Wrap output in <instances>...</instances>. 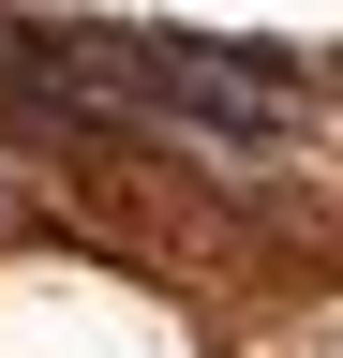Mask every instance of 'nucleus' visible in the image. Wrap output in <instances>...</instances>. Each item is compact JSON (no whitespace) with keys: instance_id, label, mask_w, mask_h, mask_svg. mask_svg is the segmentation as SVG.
<instances>
[{"instance_id":"obj_1","label":"nucleus","mask_w":343,"mask_h":358,"mask_svg":"<svg viewBox=\"0 0 343 358\" xmlns=\"http://www.w3.org/2000/svg\"><path fill=\"white\" fill-rule=\"evenodd\" d=\"M60 75L90 134H180L209 164H269L314 134L298 75H269L254 45H194V30H60Z\"/></svg>"}]
</instances>
